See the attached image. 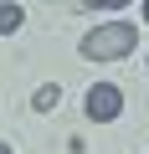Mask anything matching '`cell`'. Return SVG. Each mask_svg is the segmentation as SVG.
Segmentation results:
<instances>
[{"label":"cell","mask_w":149,"mask_h":154,"mask_svg":"<svg viewBox=\"0 0 149 154\" xmlns=\"http://www.w3.org/2000/svg\"><path fill=\"white\" fill-rule=\"evenodd\" d=\"M134 41H139V31L129 21H108V26H98V31L82 36V57L88 62H118V57L134 51Z\"/></svg>","instance_id":"cell-1"},{"label":"cell","mask_w":149,"mask_h":154,"mask_svg":"<svg viewBox=\"0 0 149 154\" xmlns=\"http://www.w3.org/2000/svg\"><path fill=\"white\" fill-rule=\"evenodd\" d=\"M123 113V93L113 88V82H98L93 93H88V118L93 123H108V118H118Z\"/></svg>","instance_id":"cell-2"},{"label":"cell","mask_w":149,"mask_h":154,"mask_svg":"<svg viewBox=\"0 0 149 154\" xmlns=\"http://www.w3.org/2000/svg\"><path fill=\"white\" fill-rule=\"evenodd\" d=\"M21 21H26V11L16 5V0H5V5H0V36H11V31H21Z\"/></svg>","instance_id":"cell-3"},{"label":"cell","mask_w":149,"mask_h":154,"mask_svg":"<svg viewBox=\"0 0 149 154\" xmlns=\"http://www.w3.org/2000/svg\"><path fill=\"white\" fill-rule=\"evenodd\" d=\"M57 98H62V93H57L51 82H46V88H36V108H41V113H46V108H57Z\"/></svg>","instance_id":"cell-4"},{"label":"cell","mask_w":149,"mask_h":154,"mask_svg":"<svg viewBox=\"0 0 149 154\" xmlns=\"http://www.w3.org/2000/svg\"><path fill=\"white\" fill-rule=\"evenodd\" d=\"M93 5H103V11H118V5H129V0H93Z\"/></svg>","instance_id":"cell-5"},{"label":"cell","mask_w":149,"mask_h":154,"mask_svg":"<svg viewBox=\"0 0 149 154\" xmlns=\"http://www.w3.org/2000/svg\"><path fill=\"white\" fill-rule=\"evenodd\" d=\"M144 21H149V0H144Z\"/></svg>","instance_id":"cell-6"},{"label":"cell","mask_w":149,"mask_h":154,"mask_svg":"<svg viewBox=\"0 0 149 154\" xmlns=\"http://www.w3.org/2000/svg\"><path fill=\"white\" fill-rule=\"evenodd\" d=\"M0 154H11V149H5V144H0Z\"/></svg>","instance_id":"cell-7"}]
</instances>
